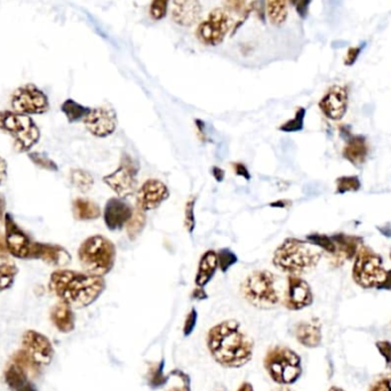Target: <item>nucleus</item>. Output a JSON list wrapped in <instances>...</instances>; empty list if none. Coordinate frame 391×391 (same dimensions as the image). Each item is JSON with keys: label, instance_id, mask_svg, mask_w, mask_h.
Returning a JSON list of instances; mask_svg holds the SVG:
<instances>
[{"label": "nucleus", "instance_id": "f257e3e1", "mask_svg": "<svg viewBox=\"0 0 391 391\" xmlns=\"http://www.w3.org/2000/svg\"><path fill=\"white\" fill-rule=\"evenodd\" d=\"M207 348L213 360L226 368H241L251 362L254 341L241 323L228 319L214 325L207 334Z\"/></svg>", "mask_w": 391, "mask_h": 391}, {"label": "nucleus", "instance_id": "f03ea898", "mask_svg": "<svg viewBox=\"0 0 391 391\" xmlns=\"http://www.w3.org/2000/svg\"><path fill=\"white\" fill-rule=\"evenodd\" d=\"M107 287L101 276L60 269L51 273L48 288L60 301L75 309L90 307L99 300Z\"/></svg>", "mask_w": 391, "mask_h": 391}, {"label": "nucleus", "instance_id": "7ed1b4c3", "mask_svg": "<svg viewBox=\"0 0 391 391\" xmlns=\"http://www.w3.org/2000/svg\"><path fill=\"white\" fill-rule=\"evenodd\" d=\"M322 256V249L313 244L290 237L275 249L273 264L283 273L300 276L315 269Z\"/></svg>", "mask_w": 391, "mask_h": 391}, {"label": "nucleus", "instance_id": "20e7f679", "mask_svg": "<svg viewBox=\"0 0 391 391\" xmlns=\"http://www.w3.org/2000/svg\"><path fill=\"white\" fill-rule=\"evenodd\" d=\"M78 259L85 273L103 277L116 264V245L105 236H90L80 244Z\"/></svg>", "mask_w": 391, "mask_h": 391}, {"label": "nucleus", "instance_id": "39448f33", "mask_svg": "<svg viewBox=\"0 0 391 391\" xmlns=\"http://www.w3.org/2000/svg\"><path fill=\"white\" fill-rule=\"evenodd\" d=\"M276 283L277 276L269 270H254L244 281L241 292L245 300L253 307L269 311L281 302Z\"/></svg>", "mask_w": 391, "mask_h": 391}, {"label": "nucleus", "instance_id": "423d86ee", "mask_svg": "<svg viewBox=\"0 0 391 391\" xmlns=\"http://www.w3.org/2000/svg\"><path fill=\"white\" fill-rule=\"evenodd\" d=\"M264 368L273 382L291 385L302 375V360L298 353L284 345L270 348L264 360Z\"/></svg>", "mask_w": 391, "mask_h": 391}, {"label": "nucleus", "instance_id": "0eeeda50", "mask_svg": "<svg viewBox=\"0 0 391 391\" xmlns=\"http://www.w3.org/2000/svg\"><path fill=\"white\" fill-rule=\"evenodd\" d=\"M0 130L12 137L18 152H29L41 140V130L35 120L15 111H0Z\"/></svg>", "mask_w": 391, "mask_h": 391}, {"label": "nucleus", "instance_id": "6e6552de", "mask_svg": "<svg viewBox=\"0 0 391 391\" xmlns=\"http://www.w3.org/2000/svg\"><path fill=\"white\" fill-rule=\"evenodd\" d=\"M387 270L383 260L377 253L370 247H360L354 259L353 278L362 288H377L385 281Z\"/></svg>", "mask_w": 391, "mask_h": 391}, {"label": "nucleus", "instance_id": "1a4fd4ad", "mask_svg": "<svg viewBox=\"0 0 391 391\" xmlns=\"http://www.w3.org/2000/svg\"><path fill=\"white\" fill-rule=\"evenodd\" d=\"M234 26L235 21L232 15L226 9L219 7L211 11L207 18L200 22L196 30V37L204 46H220Z\"/></svg>", "mask_w": 391, "mask_h": 391}, {"label": "nucleus", "instance_id": "9d476101", "mask_svg": "<svg viewBox=\"0 0 391 391\" xmlns=\"http://www.w3.org/2000/svg\"><path fill=\"white\" fill-rule=\"evenodd\" d=\"M140 166L130 155L124 154L118 167L103 177L102 181L113 190L119 198H127L137 192V174Z\"/></svg>", "mask_w": 391, "mask_h": 391}, {"label": "nucleus", "instance_id": "9b49d317", "mask_svg": "<svg viewBox=\"0 0 391 391\" xmlns=\"http://www.w3.org/2000/svg\"><path fill=\"white\" fill-rule=\"evenodd\" d=\"M11 105L13 111L22 115H43L50 110V100L39 87L26 84L14 90Z\"/></svg>", "mask_w": 391, "mask_h": 391}, {"label": "nucleus", "instance_id": "f8f14e48", "mask_svg": "<svg viewBox=\"0 0 391 391\" xmlns=\"http://www.w3.org/2000/svg\"><path fill=\"white\" fill-rule=\"evenodd\" d=\"M5 239L9 254L20 260H30L33 241L14 220L11 213L5 215Z\"/></svg>", "mask_w": 391, "mask_h": 391}, {"label": "nucleus", "instance_id": "ddd939ff", "mask_svg": "<svg viewBox=\"0 0 391 391\" xmlns=\"http://www.w3.org/2000/svg\"><path fill=\"white\" fill-rule=\"evenodd\" d=\"M84 125L93 137L99 139L111 137L118 126L116 111L107 105L94 108L84 119Z\"/></svg>", "mask_w": 391, "mask_h": 391}, {"label": "nucleus", "instance_id": "4468645a", "mask_svg": "<svg viewBox=\"0 0 391 391\" xmlns=\"http://www.w3.org/2000/svg\"><path fill=\"white\" fill-rule=\"evenodd\" d=\"M170 189L158 179H148L137 192V207L141 211L151 212L158 209L170 198Z\"/></svg>", "mask_w": 391, "mask_h": 391}, {"label": "nucleus", "instance_id": "2eb2a0df", "mask_svg": "<svg viewBox=\"0 0 391 391\" xmlns=\"http://www.w3.org/2000/svg\"><path fill=\"white\" fill-rule=\"evenodd\" d=\"M21 343L26 354H29L41 366L48 365L52 363L56 350L51 340L41 332L26 330L22 335Z\"/></svg>", "mask_w": 391, "mask_h": 391}, {"label": "nucleus", "instance_id": "dca6fc26", "mask_svg": "<svg viewBox=\"0 0 391 391\" xmlns=\"http://www.w3.org/2000/svg\"><path fill=\"white\" fill-rule=\"evenodd\" d=\"M284 303L285 307L292 311H300L304 308L311 307L313 303V294L308 281L300 276H287Z\"/></svg>", "mask_w": 391, "mask_h": 391}, {"label": "nucleus", "instance_id": "f3484780", "mask_svg": "<svg viewBox=\"0 0 391 391\" xmlns=\"http://www.w3.org/2000/svg\"><path fill=\"white\" fill-rule=\"evenodd\" d=\"M348 103H349V94H348L347 87L333 85L320 99L318 107L326 118L339 122L347 113Z\"/></svg>", "mask_w": 391, "mask_h": 391}, {"label": "nucleus", "instance_id": "a211bd4d", "mask_svg": "<svg viewBox=\"0 0 391 391\" xmlns=\"http://www.w3.org/2000/svg\"><path fill=\"white\" fill-rule=\"evenodd\" d=\"M134 209L124 198L108 199L103 209V221L108 230L116 232L122 230L133 217Z\"/></svg>", "mask_w": 391, "mask_h": 391}, {"label": "nucleus", "instance_id": "6ab92c4d", "mask_svg": "<svg viewBox=\"0 0 391 391\" xmlns=\"http://www.w3.org/2000/svg\"><path fill=\"white\" fill-rule=\"evenodd\" d=\"M41 260L54 267H66L73 260L67 249L56 244L33 241L30 260Z\"/></svg>", "mask_w": 391, "mask_h": 391}, {"label": "nucleus", "instance_id": "aec40b11", "mask_svg": "<svg viewBox=\"0 0 391 391\" xmlns=\"http://www.w3.org/2000/svg\"><path fill=\"white\" fill-rule=\"evenodd\" d=\"M203 7L199 0H173L172 20L182 28H190L202 18Z\"/></svg>", "mask_w": 391, "mask_h": 391}, {"label": "nucleus", "instance_id": "412c9836", "mask_svg": "<svg viewBox=\"0 0 391 391\" xmlns=\"http://www.w3.org/2000/svg\"><path fill=\"white\" fill-rule=\"evenodd\" d=\"M334 244H335V253L333 260L336 266H341L345 260H354L360 247L364 245V239L360 236L347 235L343 232H338L332 235Z\"/></svg>", "mask_w": 391, "mask_h": 391}, {"label": "nucleus", "instance_id": "4be33fe9", "mask_svg": "<svg viewBox=\"0 0 391 391\" xmlns=\"http://www.w3.org/2000/svg\"><path fill=\"white\" fill-rule=\"evenodd\" d=\"M345 145L342 150V156L345 160L356 166L362 167L370 154V145L367 139L360 134H350L345 139Z\"/></svg>", "mask_w": 391, "mask_h": 391}, {"label": "nucleus", "instance_id": "5701e85b", "mask_svg": "<svg viewBox=\"0 0 391 391\" xmlns=\"http://www.w3.org/2000/svg\"><path fill=\"white\" fill-rule=\"evenodd\" d=\"M296 338L306 348H317L322 345V323L318 318L300 322L296 326Z\"/></svg>", "mask_w": 391, "mask_h": 391}, {"label": "nucleus", "instance_id": "b1692460", "mask_svg": "<svg viewBox=\"0 0 391 391\" xmlns=\"http://www.w3.org/2000/svg\"><path fill=\"white\" fill-rule=\"evenodd\" d=\"M217 269H219L217 253L214 249H207L202 254L198 262L197 273L194 276L196 286L205 288L211 283L212 279L214 278Z\"/></svg>", "mask_w": 391, "mask_h": 391}, {"label": "nucleus", "instance_id": "393cba45", "mask_svg": "<svg viewBox=\"0 0 391 391\" xmlns=\"http://www.w3.org/2000/svg\"><path fill=\"white\" fill-rule=\"evenodd\" d=\"M73 308L60 301L51 311V320L56 330L61 333H71L75 328V316Z\"/></svg>", "mask_w": 391, "mask_h": 391}, {"label": "nucleus", "instance_id": "a878e982", "mask_svg": "<svg viewBox=\"0 0 391 391\" xmlns=\"http://www.w3.org/2000/svg\"><path fill=\"white\" fill-rule=\"evenodd\" d=\"M4 377L11 391H38L33 383L30 382L28 374L14 363L7 366Z\"/></svg>", "mask_w": 391, "mask_h": 391}, {"label": "nucleus", "instance_id": "bb28decb", "mask_svg": "<svg viewBox=\"0 0 391 391\" xmlns=\"http://www.w3.org/2000/svg\"><path fill=\"white\" fill-rule=\"evenodd\" d=\"M73 214L77 221H94L101 217L99 204L87 198H75L73 202Z\"/></svg>", "mask_w": 391, "mask_h": 391}, {"label": "nucleus", "instance_id": "cd10ccee", "mask_svg": "<svg viewBox=\"0 0 391 391\" xmlns=\"http://www.w3.org/2000/svg\"><path fill=\"white\" fill-rule=\"evenodd\" d=\"M290 0H264V12L270 24L281 26L288 18Z\"/></svg>", "mask_w": 391, "mask_h": 391}, {"label": "nucleus", "instance_id": "c85d7f7f", "mask_svg": "<svg viewBox=\"0 0 391 391\" xmlns=\"http://www.w3.org/2000/svg\"><path fill=\"white\" fill-rule=\"evenodd\" d=\"M61 110L64 116L67 117L68 122L75 124V122H84V119L92 110V108L80 105L75 100L68 99L62 103Z\"/></svg>", "mask_w": 391, "mask_h": 391}, {"label": "nucleus", "instance_id": "c756f323", "mask_svg": "<svg viewBox=\"0 0 391 391\" xmlns=\"http://www.w3.org/2000/svg\"><path fill=\"white\" fill-rule=\"evenodd\" d=\"M224 1V9H226L230 14H236L238 16V20L236 21L235 33L236 30L243 24V20H246L249 16V12H252V5H249L247 0H222Z\"/></svg>", "mask_w": 391, "mask_h": 391}, {"label": "nucleus", "instance_id": "7c9ffc66", "mask_svg": "<svg viewBox=\"0 0 391 391\" xmlns=\"http://www.w3.org/2000/svg\"><path fill=\"white\" fill-rule=\"evenodd\" d=\"M145 226H147V214H145V212L141 211L137 207L134 209L133 217L126 224L128 239L130 241H137V237L145 230Z\"/></svg>", "mask_w": 391, "mask_h": 391}, {"label": "nucleus", "instance_id": "2f4dec72", "mask_svg": "<svg viewBox=\"0 0 391 391\" xmlns=\"http://www.w3.org/2000/svg\"><path fill=\"white\" fill-rule=\"evenodd\" d=\"M70 181H71L75 189H78L79 192H84V194L90 192L94 186L93 175L90 172L81 170V168L71 170V172H70Z\"/></svg>", "mask_w": 391, "mask_h": 391}, {"label": "nucleus", "instance_id": "473e14b6", "mask_svg": "<svg viewBox=\"0 0 391 391\" xmlns=\"http://www.w3.org/2000/svg\"><path fill=\"white\" fill-rule=\"evenodd\" d=\"M18 273V267L13 262L4 261L0 264V292L12 288Z\"/></svg>", "mask_w": 391, "mask_h": 391}, {"label": "nucleus", "instance_id": "72a5a7b5", "mask_svg": "<svg viewBox=\"0 0 391 391\" xmlns=\"http://www.w3.org/2000/svg\"><path fill=\"white\" fill-rule=\"evenodd\" d=\"M165 362L160 360V363L152 364L149 367L148 371V385L151 389H160L164 385H167L168 375L164 373Z\"/></svg>", "mask_w": 391, "mask_h": 391}, {"label": "nucleus", "instance_id": "f704fd0d", "mask_svg": "<svg viewBox=\"0 0 391 391\" xmlns=\"http://www.w3.org/2000/svg\"><path fill=\"white\" fill-rule=\"evenodd\" d=\"M13 363L15 365L20 366L26 374H38L41 372V365L36 362L29 354H26L24 349L16 351L12 357Z\"/></svg>", "mask_w": 391, "mask_h": 391}, {"label": "nucleus", "instance_id": "c9c22d12", "mask_svg": "<svg viewBox=\"0 0 391 391\" xmlns=\"http://www.w3.org/2000/svg\"><path fill=\"white\" fill-rule=\"evenodd\" d=\"M306 109L304 108H298V110L294 113L293 118L288 119L286 122L279 126V130L284 133H296L301 132L304 128V119H306Z\"/></svg>", "mask_w": 391, "mask_h": 391}, {"label": "nucleus", "instance_id": "e433bc0d", "mask_svg": "<svg viewBox=\"0 0 391 391\" xmlns=\"http://www.w3.org/2000/svg\"><path fill=\"white\" fill-rule=\"evenodd\" d=\"M307 241L313 244L315 246L322 249L324 252L333 256L335 253V244H334L332 236L325 235V234H319V232H313L306 237Z\"/></svg>", "mask_w": 391, "mask_h": 391}, {"label": "nucleus", "instance_id": "4c0bfd02", "mask_svg": "<svg viewBox=\"0 0 391 391\" xmlns=\"http://www.w3.org/2000/svg\"><path fill=\"white\" fill-rule=\"evenodd\" d=\"M335 184V192L338 194L360 192V188H362V182H360V177H355V175L338 177Z\"/></svg>", "mask_w": 391, "mask_h": 391}, {"label": "nucleus", "instance_id": "58836bf2", "mask_svg": "<svg viewBox=\"0 0 391 391\" xmlns=\"http://www.w3.org/2000/svg\"><path fill=\"white\" fill-rule=\"evenodd\" d=\"M196 203H197V197L196 196H190L187 200L186 206H184V228L189 235H192L196 230V214H194V209H196Z\"/></svg>", "mask_w": 391, "mask_h": 391}, {"label": "nucleus", "instance_id": "ea45409f", "mask_svg": "<svg viewBox=\"0 0 391 391\" xmlns=\"http://www.w3.org/2000/svg\"><path fill=\"white\" fill-rule=\"evenodd\" d=\"M217 253V260H219V269L222 273H226L229 271L230 268L237 264L238 256L232 249L224 247L219 249Z\"/></svg>", "mask_w": 391, "mask_h": 391}, {"label": "nucleus", "instance_id": "a19ab883", "mask_svg": "<svg viewBox=\"0 0 391 391\" xmlns=\"http://www.w3.org/2000/svg\"><path fill=\"white\" fill-rule=\"evenodd\" d=\"M170 377L174 380V385L166 391H192L190 377L188 374L180 370H174L170 373Z\"/></svg>", "mask_w": 391, "mask_h": 391}, {"label": "nucleus", "instance_id": "79ce46f5", "mask_svg": "<svg viewBox=\"0 0 391 391\" xmlns=\"http://www.w3.org/2000/svg\"><path fill=\"white\" fill-rule=\"evenodd\" d=\"M171 0H151L149 15L154 21H162L167 16Z\"/></svg>", "mask_w": 391, "mask_h": 391}, {"label": "nucleus", "instance_id": "37998d69", "mask_svg": "<svg viewBox=\"0 0 391 391\" xmlns=\"http://www.w3.org/2000/svg\"><path fill=\"white\" fill-rule=\"evenodd\" d=\"M29 160H31L36 166L45 170V171L58 172V166L54 160H51L50 157L46 156L41 152H29L28 154Z\"/></svg>", "mask_w": 391, "mask_h": 391}, {"label": "nucleus", "instance_id": "c03bdc74", "mask_svg": "<svg viewBox=\"0 0 391 391\" xmlns=\"http://www.w3.org/2000/svg\"><path fill=\"white\" fill-rule=\"evenodd\" d=\"M198 322V311H196V308H192V311H189L187 315L186 320L183 324V335L188 338L194 333V328L197 326Z\"/></svg>", "mask_w": 391, "mask_h": 391}, {"label": "nucleus", "instance_id": "a18cd8bd", "mask_svg": "<svg viewBox=\"0 0 391 391\" xmlns=\"http://www.w3.org/2000/svg\"><path fill=\"white\" fill-rule=\"evenodd\" d=\"M370 391H391V374H385L375 380Z\"/></svg>", "mask_w": 391, "mask_h": 391}, {"label": "nucleus", "instance_id": "49530a36", "mask_svg": "<svg viewBox=\"0 0 391 391\" xmlns=\"http://www.w3.org/2000/svg\"><path fill=\"white\" fill-rule=\"evenodd\" d=\"M363 48H364V43L360 45V46H353L347 51L345 56V66L348 67H351L356 63L357 60L360 58V54H362Z\"/></svg>", "mask_w": 391, "mask_h": 391}, {"label": "nucleus", "instance_id": "de8ad7c7", "mask_svg": "<svg viewBox=\"0 0 391 391\" xmlns=\"http://www.w3.org/2000/svg\"><path fill=\"white\" fill-rule=\"evenodd\" d=\"M311 1L313 0H290V3L294 6L296 13H298V16L301 19L307 18Z\"/></svg>", "mask_w": 391, "mask_h": 391}, {"label": "nucleus", "instance_id": "09e8293b", "mask_svg": "<svg viewBox=\"0 0 391 391\" xmlns=\"http://www.w3.org/2000/svg\"><path fill=\"white\" fill-rule=\"evenodd\" d=\"M377 350H379L381 356L385 358V365L387 367H391V342L387 341H377Z\"/></svg>", "mask_w": 391, "mask_h": 391}, {"label": "nucleus", "instance_id": "8fccbe9b", "mask_svg": "<svg viewBox=\"0 0 391 391\" xmlns=\"http://www.w3.org/2000/svg\"><path fill=\"white\" fill-rule=\"evenodd\" d=\"M232 171L235 172L236 175L243 177L244 180L251 181L252 175L249 173L247 166L241 162H231Z\"/></svg>", "mask_w": 391, "mask_h": 391}, {"label": "nucleus", "instance_id": "3c124183", "mask_svg": "<svg viewBox=\"0 0 391 391\" xmlns=\"http://www.w3.org/2000/svg\"><path fill=\"white\" fill-rule=\"evenodd\" d=\"M194 126H196V130H197L198 139L203 143L206 142L207 141V133H206L205 122L202 119H196L194 120Z\"/></svg>", "mask_w": 391, "mask_h": 391}, {"label": "nucleus", "instance_id": "603ef678", "mask_svg": "<svg viewBox=\"0 0 391 391\" xmlns=\"http://www.w3.org/2000/svg\"><path fill=\"white\" fill-rule=\"evenodd\" d=\"M9 249H7L6 239L3 232L0 231V260H9Z\"/></svg>", "mask_w": 391, "mask_h": 391}, {"label": "nucleus", "instance_id": "864d4df0", "mask_svg": "<svg viewBox=\"0 0 391 391\" xmlns=\"http://www.w3.org/2000/svg\"><path fill=\"white\" fill-rule=\"evenodd\" d=\"M211 173L217 182H224V177H226V172H224V170L219 167V166H212Z\"/></svg>", "mask_w": 391, "mask_h": 391}, {"label": "nucleus", "instance_id": "5fc2aeb1", "mask_svg": "<svg viewBox=\"0 0 391 391\" xmlns=\"http://www.w3.org/2000/svg\"><path fill=\"white\" fill-rule=\"evenodd\" d=\"M192 298L197 300V301H204L209 298V294L206 293L205 288L203 287H196L192 293Z\"/></svg>", "mask_w": 391, "mask_h": 391}, {"label": "nucleus", "instance_id": "6e6d98bb", "mask_svg": "<svg viewBox=\"0 0 391 391\" xmlns=\"http://www.w3.org/2000/svg\"><path fill=\"white\" fill-rule=\"evenodd\" d=\"M7 166L6 160L0 156V187L3 186L7 179Z\"/></svg>", "mask_w": 391, "mask_h": 391}, {"label": "nucleus", "instance_id": "4d7b16f0", "mask_svg": "<svg viewBox=\"0 0 391 391\" xmlns=\"http://www.w3.org/2000/svg\"><path fill=\"white\" fill-rule=\"evenodd\" d=\"M6 215V198L3 194H0V226L5 222Z\"/></svg>", "mask_w": 391, "mask_h": 391}, {"label": "nucleus", "instance_id": "13d9d810", "mask_svg": "<svg viewBox=\"0 0 391 391\" xmlns=\"http://www.w3.org/2000/svg\"><path fill=\"white\" fill-rule=\"evenodd\" d=\"M291 205H292V202L288 199L276 200V202L269 204L270 207H273V209H287Z\"/></svg>", "mask_w": 391, "mask_h": 391}, {"label": "nucleus", "instance_id": "bf43d9fd", "mask_svg": "<svg viewBox=\"0 0 391 391\" xmlns=\"http://www.w3.org/2000/svg\"><path fill=\"white\" fill-rule=\"evenodd\" d=\"M377 290H388L391 291V270L390 271H387V275H385V281L381 283Z\"/></svg>", "mask_w": 391, "mask_h": 391}, {"label": "nucleus", "instance_id": "052dcab7", "mask_svg": "<svg viewBox=\"0 0 391 391\" xmlns=\"http://www.w3.org/2000/svg\"><path fill=\"white\" fill-rule=\"evenodd\" d=\"M377 230H379L382 235H385V237L391 238V226L390 224H387L385 226H377Z\"/></svg>", "mask_w": 391, "mask_h": 391}, {"label": "nucleus", "instance_id": "680f3d73", "mask_svg": "<svg viewBox=\"0 0 391 391\" xmlns=\"http://www.w3.org/2000/svg\"><path fill=\"white\" fill-rule=\"evenodd\" d=\"M237 391H254V388H253L252 383L244 382L241 383Z\"/></svg>", "mask_w": 391, "mask_h": 391}, {"label": "nucleus", "instance_id": "e2e57ef3", "mask_svg": "<svg viewBox=\"0 0 391 391\" xmlns=\"http://www.w3.org/2000/svg\"><path fill=\"white\" fill-rule=\"evenodd\" d=\"M273 391H293L290 388H287L286 385H281V388L276 389Z\"/></svg>", "mask_w": 391, "mask_h": 391}, {"label": "nucleus", "instance_id": "0e129e2a", "mask_svg": "<svg viewBox=\"0 0 391 391\" xmlns=\"http://www.w3.org/2000/svg\"><path fill=\"white\" fill-rule=\"evenodd\" d=\"M328 391H345L343 390L342 388H339V387H332V388H330V390Z\"/></svg>", "mask_w": 391, "mask_h": 391}, {"label": "nucleus", "instance_id": "69168bd1", "mask_svg": "<svg viewBox=\"0 0 391 391\" xmlns=\"http://www.w3.org/2000/svg\"><path fill=\"white\" fill-rule=\"evenodd\" d=\"M390 259H391V252H390Z\"/></svg>", "mask_w": 391, "mask_h": 391}]
</instances>
